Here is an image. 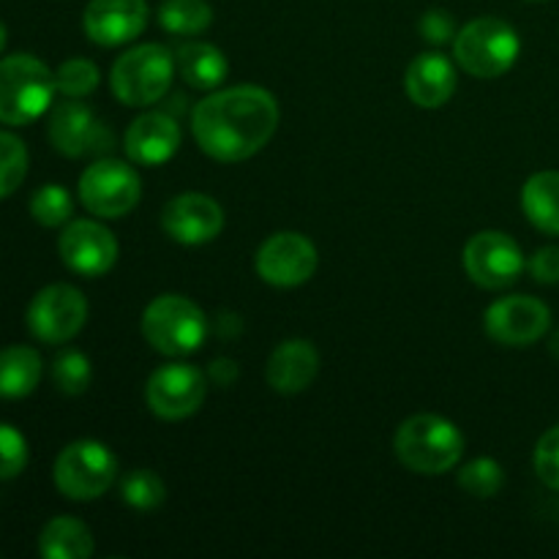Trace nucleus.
<instances>
[{
    "instance_id": "f257e3e1",
    "label": "nucleus",
    "mask_w": 559,
    "mask_h": 559,
    "mask_svg": "<svg viewBox=\"0 0 559 559\" xmlns=\"http://www.w3.org/2000/svg\"><path fill=\"white\" fill-rule=\"evenodd\" d=\"M278 129V102L257 85H238L202 98L191 112V134L202 153L224 164L246 162Z\"/></svg>"
},
{
    "instance_id": "f03ea898",
    "label": "nucleus",
    "mask_w": 559,
    "mask_h": 559,
    "mask_svg": "<svg viewBox=\"0 0 559 559\" xmlns=\"http://www.w3.org/2000/svg\"><path fill=\"white\" fill-rule=\"evenodd\" d=\"M399 462L418 475H445L459 464L464 453V437L456 424L442 415H413L404 420L393 437Z\"/></svg>"
},
{
    "instance_id": "7ed1b4c3",
    "label": "nucleus",
    "mask_w": 559,
    "mask_h": 559,
    "mask_svg": "<svg viewBox=\"0 0 559 559\" xmlns=\"http://www.w3.org/2000/svg\"><path fill=\"white\" fill-rule=\"evenodd\" d=\"M55 91V74L36 55H9L0 60V123H33L52 107Z\"/></svg>"
},
{
    "instance_id": "20e7f679",
    "label": "nucleus",
    "mask_w": 559,
    "mask_h": 559,
    "mask_svg": "<svg viewBox=\"0 0 559 559\" xmlns=\"http://www.w3.org/2000/svg\"><path fill=\"white\" fill-rule=\"evenodd\" d=\"M142 336L156 353L183 358L205 344L207 317L183 295H158L142 311Z\"/></svg>"
},
{
    "instance_id": "39448f33",
    "label": "nucleus",
    "mask_w": 559,
    "mask_h": 559,
    "mask_svg": "<svg viewBox=\"0 0 559 559\" xmlns=\"http://www.w3.org/2000/svg\"><path fill=\"white\" fill-rule=\"evenodd\" d=\"M522 52V38L497 16H480L467 22L453 38V58L467 74L478 80H495L513 69Z\"/></svg>"
},
{
    "instance_id": "423d86ee",
    "label": "nucleus",
    "mask_w": 559,
    "mask_h": 559,
    "mask_svg": "<svg viewBox=\"0 0 559 559\" xmlns=\"http://www.w3.org/2000/svg\"><path fill=\"white\" fill-rule=\"evenodd\" d=\"M175 58L162 44H140L120 55L109 74L115 98L126 107H151L173 87Z\"/></svg>"
},
{
    "instance_id": "0eeeda50",
    "label": "nucleus",
    "mask_w": 559,
    "mask_h": 559,
    "mask_svg": "<svg viewBox=\"0 0 559 559\" xmlns=\"http://www.w3.org/2000/svg\"><path fill=\"white\" fill-rule=\"evenodd\" d=\"M55 486L63 497L91 502L107 495L118 478V459L107 445L96 440H80L66 445L55 459Z\"/></svg>"
},
{
    "instance_id": "6e6552de",
    "label": "nucleus",
    "mask_w": 559,
    "mask_h": 559,
    "mask_svg": "<svg viewBox=\"0 0 559 559\" xmlns=\"http://www.w3.org/2000/svg\"><path fill=\"white\" fill-rule=\"evenodd\" d=\"M140 197V175L118 158H98L80 178L82 205L98 218L126 216V213L134 211Z\"/></svg>"
},
{
    "instance_id": "1a4fd4ad",
    "label": "nucleus",
    "mask_w": 559,
    "mask_h": 559,
    "mask_svg": "<svg viewBox=\"0 0 559 559\" xmlns=\"http://www.w3.org/2000/svg\"><path fill=\"white\" fill-rule=\"evenodd\" d=\"M87 300L71 284H49L27 306V328L44 344H63L85 328Z\"/></svg>"
},
{
    "instance_id": "9d476101",
    "label": "nucleus",
    "mask_w": 559,
    "mask_h": 559,
    "mask_svg": "<svg viewBox=\"0 0 559 559\" xmlns=\"http://www.w3.org/2000/svg\"><path fill=\"white\" fill-rule=\"evenodd\" d=\"M464 271L484 289L511 287L524 271L522 246L497 229L473 235L464 246Z\"/></svg>"
},
{
    "instance_id": "9b49d317",
    "label": "nucleus",
    "mask_w": 559,
    "mask_h": 559,
    "mask_svg": "<svg viewBox=\"0 0 559 559\" xmlns=\"http://www.w3.org/2000/svg\"><path fill=\"white\" fill-rule=\"evenodd\" d=\"M207 396V377L197 366L167 364L151 374L145 404L162 420H183L202 407Z\"/></svg>"
},
{
    "instance_id": "f8f14e48",
    "label": "nucleus",
    "mask_w": 559,
    "mask_h": 559,
    "mask_svg": "<svg viewBox=\"0 0 559 559\" xmlns=\"http://www.w3.org/2000/svg\"><path fill=\"white\" fill-rule=\"evenodd\" d=\"M484 328L491 342L502 347H530L549 333L551 311L533 295H511L486 309Z\"/></svg>"
},
{
    "instance_id": "ddd939ff",
    "label": "nucleus",
    "mask_w": 559,
    "mask_h": 559,
    "mask_svg": "<svg viewBox=\"0 0 559 559\" xmlns=\"http://www.w3.org/2000/svg\"><path fill=\"white\" fill-rule=\"evenodd\" d=\"M320 265L314 243L300 233H276L257 249L254 267L262 282L273 287H300Z\"/></svg>"
},
{
    "instance_id": "4468645a",
    "label": "nucleus",
    "mask_w": 559,
    "mask_h": 559,
    "mask_svg": "<svg viewBox=\"0 0 559 559\" xmlns=\"http://www.w3.org/2000/svg\"><path fill=\"white\" fill-rule=\"evenodd\" d=\"M49 142L69 158L93 156L112 147V131L82 102H60L49 115Z\"/></svg>"
},
{
    "instance_id": "2eb2a0df",
    "label": "nucleus",
    "mask_w": 559,
    "mask_h": 559,
    "mask_svg": "<svg viewBox=\"0 0 559 559\" xmlns=\"http://www.w3.org/2000/svg\"><path fill=\"white\" fill-rule=\"evenodd\" d=\"M60 260L85 278H98L118 262V240L98 222H71L58 238Z\"/></svg>"
},
{
    "instance_id": "dca6fc26",
    "label": "nucleus",
    "mask_w": 559,
    "mask_h": 559,
    "mask_svg": "<svg viewBox=\"0 0 559 559\" xmlns=\"http://www.w3.org/2000/svg\"><path fill=\"white\" fill-rule=\"evenodd\" d=\"M162 227L169 238L183 246L211 243L224 229V211L213 197L189 191L164 205Z\"/></svg>"
},
{
    "instance_id": "f3484780",
    "label": "nucleus",
    "mask_w": 559,
    "mask_h": 559,
    "mask_svg": "<svg viewBox=\"0 0 559 559\" xmlns=\"http://www.w3.org/2000/svg\"><path fill=\"white\" fill-rule=\"evenodd\" d=\"M147 16L151 11L145 0H91L82 14V27L98 47H120L145 31Z\"/></svg>"
},
{
    "instance_id": "a211bd4d",
    "label": "nucleus",
    "mask_w": 559,
    "mask_h": 559,
    "mask_svg": "<svg viewBox=\"0 0 559 559\" xmlns=\"http://www.w3.org/2000/svg\"><path fill=\"white\" fill-rule=\"evenodd\" d=\"M180 147V126L167 112H145L129 126L123 136L126 156L142 167L167 164Z\"/></svg>"
},
{
    "instance_id": "6ab92c4d",
    "label": "nucleus",
    "mask_w": 559,
    "mask_h": 559,
    "mask_svg": "<svg viewBox=\"0 0 559 559\" xmlns=\"http://www.w3.org/2000/svg\"><path fill=\"white\" fill-rule=\"evenodd\" d=\"M320 374V353L306 338H289L282 342L267 358V385L284 396L304 393Z\"/></svg>"
},
{
    "instance_id": "aec40b11",
    "label": "nucleus",
    "mask_w": 559,
    "mask_h": 559,
    "mask_svg": "<svg viewBox=\"0 0 559 559\" xmlns=\"http://www.w3.org/2000/svg\"><path fill=\"white\" fill-rule=\"evenodd\" d=\"M409 102L424 109H437L456 93V66L442 52H420L404 74Z\"/></svg>"
},
{
    "instance_id": "412c9836",
    "label": "nucleus",
    "mask_w": 559,
    "mask_h": 559,
    "mask_svg": "<svg viewBox=\"0 0 559 559\" xmlns=\"http://www.w3.org/2000/svg\"><path fill=\"white\" fill-rule=\"evenodd\" d=\"M175 69L194 91H213L229 74V63L218 47L207 41H189L175 52Z\"/></svg>"
},
{
    "instance_id": "4be33fe9",
    "label": "nucleus",
    "mask_w": 559,
    "mask_h": 559,
    "mask_svg": "<svg viewBox=\"0 0 559 559\" xmlns=\"http://www.w3.org/2000/svg\"><path fill=\"white\" fill-rule=\"evenodd\" d=\"M524 216L540 233L557 235L559 238V173L557 169H544L535 173L522 189Z\"/></svg>"
},
{
    "instance_id": "5701e85b",
    "label": "nucleus",
    "mask_w": 559,
    "mask_h": 559,
    "mask_svg": "<svg viewBox=\"0 0 559 559\" xmlns=\"http://www.w3.org/2000/svg\"><path fill=\"white\" fill-rule=\"evenodd\" d=\"M38 551L47 559H87L93 555V535L80 519L58 516L44 524Z\"/></svg>"
},
{
    "instance_id": "b1692460",
    "label": "nucleus",
    "mask_w": 559,
    "mask_h": 559,
    "mask_svg": "<svg viewBox=\"0 0 559 559\" xmlns=\"http://www.w3.org/2000/svg\"><path fill=\"white\" fill-rule=\"evenodd\" d=\"M41 380V355L33 347L0 349V399H25Z\"/></svg>"
},
{
    "instance_id": "393cba45",
    "label": "nucleus",
    "mask_w": 559,
    "mask_h": 559,
    "mask_svg": "<svg viewBox=\"0 0 559 559\" xmlns=\"http://www.w3.org/2000/svg\"><path fill=\"white\" fill-rule=\"evenodd\" d=\"M158 22L175 36H197L213 22V9L207 0H164L158 9Z\"/></svg>"
},
{
    "instance_id": "a878e982",
    "label": "nucleus",
    "mask_w": 559,
    "mask_h": 559,
    "mask_svg": "<svg viewBox=\"0 0 559 559\" xmlns=\"http://www.w3.org/2000/svg\"><path fill=\"white\" fill-rule=\"evenodd\" d=\"M120 500L134 511H156L167 500V486L153 469H131L120 480Z\"/></svg>"
},
{
    "instance_id": "bb28decb",
    "label": "nucleus",
    "mask_w": 559,
    "mask_h": 559,
    "mask_svg": "<svg viewBox=\"0 0 559 559\" xmlns=\"http://www.w3.org/2000/svg\"><path fill=\"white\" fill-rule=\"evenodd\" d=\"M102 82V71L87 58H69L55 71V85L66 98H85Z\"/></svg>"
},
{
    "instance_id": "cd10ccee",
    "label": "nucleus",
    "mask_w": 559,
    "mask_h": 559,
    "mask_svg": "<svg viewBox=\"0 0 559 559\" xmlns=\"http://www.w3.org/2000/svg\"><path fill=\"white\" fill-rule=\"evenodd\" d=\"M71 213H74V200L63 186L47 183L31 197V216L41 227H60V224L69 222Z\"/></svg>"
},
{
    "instance_id": "c85d7f7f",
    "label": "nucleus",
    "mask_w": 559,
    "mask_h": 559,
    "mask_svg": "<svg viewBox=\"0 0 559 559\" xmlns=\"http://www.w3.org/2000/svg\"><path fill=\"white\" fill-rule=\"evenodd\" d=\"M459 486L469 497L489 500V497L500 495V489L506 486V473H502V467L495 459H475V462L464 464L459 469Z\"/></svg>"
},
{
    "instance_id": "c756f323",
    "label": "nucleus",
    "mask_w": 559,
    "mask_h": 559,
    "mask_svg": "<svg viewBox=\"0 0 559 559\" xmlns=\"http://www.w3.org/2000/svg\"><path fill=\"white\" fill-rule=\"evenodd\" d=\"M93 369L87 355L76 353V349H69V353L58 355L52 364V382L60 393L66 396H80L91 388Z\"/></svg>"
},
{
    "instance_id": "7c9ffc66",
    "label": "nucleus",
    "mask_w": 559,
    "mask_h": 559,
    "mask_svg": "<svg viewBox=\"0 0 559 559\" xmlns=\"http://www.w3.org/2000/svg\"><path fill=\"white\" fill-rule=\"evenodd\" d=\"M27 175V151L20 136L0 131V200L14 194Z\"/></svg>"
},
{
    "instance_id": "2f4dec72",
    "label": "nucleus",
    "mask_w": 559,
    "mask_h": 559,
    "mask_svg": "<svg viewBox=\"0 0 559 559\" xmlns=\"http://www.w3.org/2000/svg\"><path fill=\"white\" fill-rule=\"evenodd\" d=\"M27 442L14 426L0 424V480H11L25 469Z\"/></svg>"
},
{
    "instance_id": "473e14b6",
    "label": "nucleus",
    "mask_w": 559,
    "mask_h": 559,
    "mask_svg": "<svg viewBox=\"0 0 559 559\" xmlns=\"http://www.w3.org/2000/svg\"><path fill=\"white\" fill-rule=\"evenodd\" d=\"M535 473L549 489L559 491V426L546 431L535 445Z\"/></svg>"
},
{
    "instance_id": "72a5a7b5",
    "label": "nucleus",
    "mask_w": 559,
    "mask_h": 559,
    "mask_svg": "<svg viewBox=\"0 0 559 559\" xmlns=\"http://www.w3.org/2000/svg\"><path fill=\"white\" fill-rule=\"evenodd\" d=\"M420 36L429 44H437V47H440V44L456 38V22H453V16L448 14L445 9H431L426 11L424 20H420Z\"/></svg>"
},
{
    "instance_id": "f704fd0d",
    "label": "nucleus",
    "mask_w": 559,
    "mask_h": 559,
    "mask_svg": "<svg viewBox=\"0 0 559 559\" xmlns=\"http://www.w3.org/2000/svg\"><path fill=\"white\" fill-rule=\"evenodd\" d=\"M530 273L538 284H559V246H544L530 260Z\"/></svg>"
},
{
    "instance_id": "c9c22d12",
    "label": "nucleus",
    "mask_w": 559,
    "mask_h": 559,
    "mask_svg": "<svg viewBox=\"0 0 559 559\" xmlns=\"http://www.w3.org/2000/svg\"><path fill=\"white\" fill-rule=\"evenodd\" d=\"M211 377L218 382V385H229V382L238 377V366L233 364V360H216V364L211 366Z\"/></svg>"
},
{
    "instance_id": "e433bc0d",
    "label": "nucleus",
    "mask_w": 559,
    "mask_h": 559,
    "mask_svg": "<svg viewBox=\"0 0 559 559\" xmlns=\"http://www.w3.org/2000/svg\"><path fill=\"white\" fill-rule=\"evenodd\" d=\"M549 353L559 360V328L555 333H551V338H549Z\"/></svg>"
},
{
    "instance_id": "4c0bfd02",
    "label": "nucleus",
    "mask_w": 559,
    "mask_h": 559,
    "mask_svg": "<svg viewBox=\"0 0 559 559\" xmlns=\"http://www.w3.org/2000/svg\"><path fill=\"white\" fill-rule=\"evenodd\" d=\"M5 38H9V31H5V25L0 22V52H3V47H5Z\"/></svg>"
},
{
    "instance_id": "58836bf2",
    "label": "nucleus",
    "mask_w": 559,
    "mask_h": 559,
    "mask_svg": "<svg viewBox=\"0 0 559 559\" xmlns=\"http://www.w3.org/2000/svg\"><path fill=\"white\" fill-rule=\"evenodd\" d=\"M535 3H540V0H535Z\"/></svg>"
}]
</instances>
